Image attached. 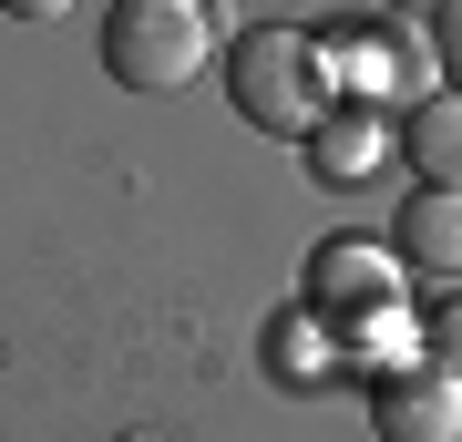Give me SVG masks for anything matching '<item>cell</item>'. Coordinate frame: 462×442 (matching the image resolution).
<instances>
[{
  "label": "cell",
  "instance_id": "obj_1",
  "mask_svg": "<svg viewBox=\"0 0 462 442\" xmlns=\"http://www.w3.org/2000/svg\"><path fill=\"white\" fill-rule=\"evenodd\" d=\"M226 103L247 114V134H278V145H309V124L339 103V62L309 21H247L226 42Z\"/></svg>",
  "mask_w": 462,
  "mask_h": 442
},
{
  "label": "cell",
  "instance_id": "obj_2",
  "mask_svg": "<svg viewBox=\"0 0 462 442\" xmlns=\"http://www.w3.org/2000/svg\"><path fill=\"white\" fill-rule=\"evenodd\" d=\"M93 52H103V72L124 93H185L216 62V11L206 0H114Z\"/></svg>",
  "mask_w": 462,
  "mask_h": 442
},
{
  "label": "cell",
  "instance_id": "obj_3",
  "mask_svg": "<svg viewBox=\"0 0 462 442\" xmlns=\"http://www.w3.org/2000/svg\"><path fill=\"white\" fill-rule=\"evenodd\" d=\"M329 62H339V103H380V114H411V103L442 93L431 72V42L411 21H329Z\"/></svg>",
  "mask_w": 462,
  "mask_h": 442
},
{
  "label": "cell",
  "instance_id": "obj_4",
  "mask_svg": "<svg viewBox=\"0 0 462 442\" xmlns=\"http://www.w3.org/2000/svg\"><path fill=\"white\" fill-rule=\"evenodd\" d=\"M298 278H309L298 298H309L319 319H360V309H391V298H411V268L391 258V237H319Z\"/></svg>",
  "mask_w": 462,
  "mask_h": 442
},
{
  "label": "cell",
  "instance_id": "obj_5",
  "mask_svg": "<svg viewBox=\"0 0 462 442\" xmlns=\"http://www.w3.org/2000/svg\"><path fill=\"white\" fill-rule=\"evenodd\" d=\"M309 175L319 185H370L380 165L401 155V114H380V103H329V114L309 124Z\"/></svg>",
  "mask_w": 462,
  "mask_h": 442
},
{
  "label": "cell",
  "instance_id": "obj_6",
  "mask_svg": "<svg viewBox=\"0 0 462 442\" xmlns=\"http://www.w3.org/2000/svg\"><path fill=\"white\" fill-rule=\"evenodd\" d=\"M370 442H462V381L452 371H401L370 391Z\"/></svg>",
  "mask_w": 462,
  "mask_h": 442
},
{
  "label": "cell",
  "instance_id": "obj_7",
  "mask_svg": "<svg viewBox=\"0 0 462 442\" xmlns=\"http://www.w3.org/2000/svg\"><path fill=\"white\" fill-rule=\"evenodd\" d=\"M257 371L278 381V391H329L339 381V340H329V319L309 309V298H288V309H267V329H257Z\"/></svg>",
  "mask_w": 462,
  "mask_h": 442
},
{
  "label": "cell",
  "instance_id": "obj_8",
  "mask_svg": "<svg viewBox=\"0 0 462 442\" xmlns=\"http://www.w3.org/2000/svg\"><path fill=\"white\" fill-rule=\"evenodd\" d=\"M329 340H339V381H401V371H421V329H411V298H391V309H360V319H329Z\"/></svg>",
  "mask_w": 462,
  "mask_h": 442
},
{
  "label": "cell",
  "instance_id": "obj_9",
  "mask_svg": "<svg viewBox=\"0 0 462 442\" xmlns=\"http://www.w3.org/2000/svg\"><path fill=\"white\" fill-rule=\"evenodd\" d=\"M391 258L411 278H462V196L452 185H411L391 216Z\"/></svg>",
  "mask_w": 462,
  "mask_h": 442
},
{
  "label": "cell",
  "instance_id": "obj_10",
  "mask_svg": "<svg viewBox=\"0 0 462 442\" xmlns=\"http://www.w3.org/2000/svg\"><path fill=\"white\" fill-rule=\"evenodd\" d=\"M401 165H411V185H452L462 196V93H431L401 114Z\"/></svg>",
  "mask_w": 462,
  "mask_h": 442
},
{
  "label": "cell",
  "instance_id": "obj_11",
  "mask_svg": "<svg viewBox=\"0 0 462 442\" xmlns=\"http://www.w3.org/2000/svg\"><path fill=\"white\" fill-rule=\"evenodd\" d=\"M411 329H421V371H452L462 381V288H442Z\"/></svg>",
  "mask_w": 462,
  "mask_h": 442
},
{
  "label": "cell",
  "instance_id": "obj_12",
  "mask_svg": "<svg viewBox=\"0 0 462 442\" xmlns=\"http://www.w3.org/2000/svg\"><path fill=\"white\" fill-rule=\"evenodd\" d=\"M431 72H442V93H462V0H442V11H431Z\"/></svg>",
  "mask_w": 462,
  "mask_h": 442
},
{
  "label": "cell",
  "instance_id": "obj_13",
  "mask_svg": "<svg viewBox=\"0 0 462 442\" xmlns=\"http://www.w3.org/2000/svg\"><path fill=\"white\" fill-rule=\"evenodd\" d=\"M83 0H0V21H21V32H51V21H72Z\"/></svg>",
  "mask_w": 462,
  "mask_h": 442
},
{
  "label": "cell",
  "instance_id": "obj_14",
  "mask_svg": "<svg viewBox=\"0 0 462 442\" xmlns=\"http://www.w3.org/2000/svg\"><path fill=\"white\" fill-rule=\"evenodd\" d=\"M391 11H442V0H391Z\"/></svg>",
  "mask_w": 462,
  "mask_h": 442
}]
</instances>
